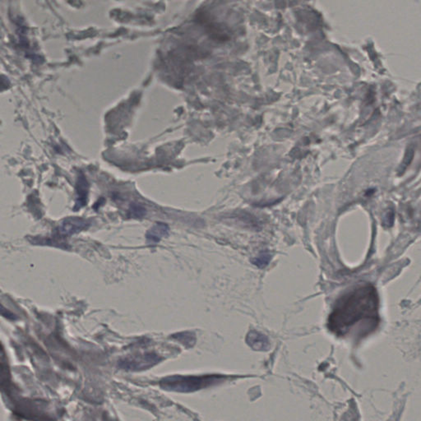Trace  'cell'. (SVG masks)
Listing matches in <instances>:
<instances>
[{"label":"cell","instance_id":"3","mask_svg":"<svg viewBox=\"0 0 421 421\" xmlns=\"http://www.w3.org/2000/svg\"><path fill=\"white\" fill-rule=\"evenodd\" d=\"M89 222L81 217H68L59 226V232L64 236L76 235L87 229Z\"/></svg>","mask_w":421,"mask_h":421},{"label":"cell","instance_id":"4","mask_svg":"<svg viewBox=\"0 0 421 421\" xmlns=\"http://www.w3.org/2000/svg\"><path fill=\"white\" fill-rule=\"evenodd\" d=\"M158 361L159 358L157 355L148 354L139 357L133 358L132 360H126L124 362H123V365H124V368H126L128 370H144L147 368L153 366Z\"/></svg>","mask_w":421,"mask_h":421},{"label":"cell","instance_id":"9","mask_svg":"<svg viewBox=\"0 0 421 421\" xmlns=\"http://www.w3.org/2000/svg\"><path fill=\"white\" fill-rule=\"evenodd\" d=\"M272 259V254L268 252H262L257 258H254L253 263L259 268H264L269 264Z\"/></svg>","mask_w":421,"mask_h":421},{"label":"cell","instance_id":"8","mask_svg":"<svg viewBox=\"0 0 421 421\" xmlns=\"http://www.w3.org/2000/svg\"><path fill=\"white\" fill-rule=\"evenodd\" d=\"M174 337L175 339L178 340L179 342H181L182 344H184L187 347H191L195 344L196 337L195 335L192 332H180L178 334L174 335Z\"/></svg>","mask_w":421,"mask_h":421},{"label":"cell","instance_id":"1","mask_svg":"<svg viewBox=\"0 0 421 421\" xmlns=\"http://www.w3.org/2000/svg\"><path fill=\"white\" fill-rule=\"evenodd\" d=\"M378 297L375 288L363 284L346 294L337 301L329 318V327L337 333H345L364 322L372 329L378 326Z\"/></svg>","mask_w":421,"mask_h":421},{"label":"cell","instance_id":"6","mask_svg":"<svg viewBox=\"0 0 421 421\" xmlns=\"http://www.w3.org/2000/svg\"><path fill=\"white\" fill-rule=\"evenodd\" d=\"M169 234V226L165 223H156L147 232V240L151 244H156L166 237Z\"/></svg>","mask_w":421,"mask_h":421},{"label":"cell","instance_id":"7","mask_svg":"<svg viewBox=\"0 0 421 421\" xmlns=\"http://www.w3.org/2000/svg\"><path fill=\"white\" fill-rule=\"evenodd\" d=\"M87 194L88 191H87V182L85 180H80L77 186L78 198L77 199V204L75 205L76 209H80L81 207L87 204Z\"/></svg>","mask_w":421,"mask_h":421},{"label":"cell","instance_id":"10","mask_svg":"<svg viewBox=\"0 0 421 421\" xmlns=\"http://www.w3.org/2000/svg\"><path fill=\"white\" fill-rule=\"evenodd\" d=\"M146 212H147V211H146L145 208L142 207L141 205H131L130 208H129V214L132 217H135V218H141V217H144L146 215Z\"/></svg>","mask_w":421,"mask_h":421},{"label":"cell","instance_id":"2","mask_svg":"<svg viewBox=\"0 0 421 421\" xmlns=\"http://www.w3.org/2000/svg\"><path fill=\"white\" fill-rule=\"evenodd\" d=\"M220 376L174 375L165 378L161 381V388L167 391L190 393L219 382Z\"/></svg>","mask_w":421,"mask_h":421},{"label":"cell","instance_id":"5","mask_svg":"<svg viewBox=\"0 0 421 421\" xmlns=\"http://www.w3.org/2000/svg\"><path fill=\"white\" fill-rule=\"evenodd\" d=\"M246 342L254 350L266 351L270 349V342L268 337L257 331H250L248 333Z\"/></svg>","mask_w":421,"mask_h":421}]
</instances>
